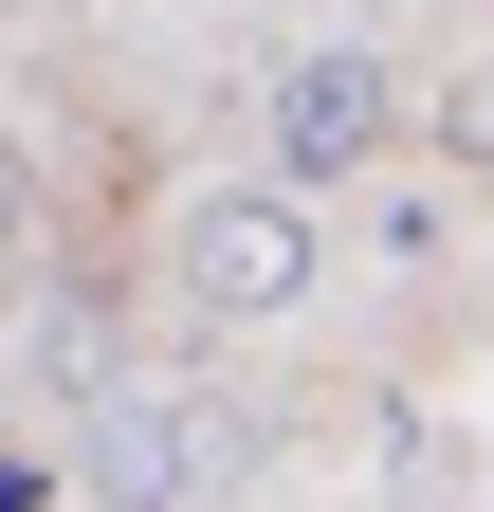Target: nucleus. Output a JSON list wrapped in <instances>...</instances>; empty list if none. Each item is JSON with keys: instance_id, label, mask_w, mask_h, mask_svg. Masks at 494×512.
Returning a JSON list of instances; mask_svg holds the SVG:
<instances>
[{"instance_id": "f257e3e1", "label": "nucleus", "mask_w": 494, "mask_h": 512, "mask_svg": "<svg viewBox=\"0 0 494 512\" xmlns=\"http://www.w3.org/2000/svg\"><path fill=\"white\" fill-rule=\"evenodd\" d=\"M165 256H183V293H220V311H275L293 275H312V238H293L275 202H202V220H183Z\"/></svg>"}]
</instances>
